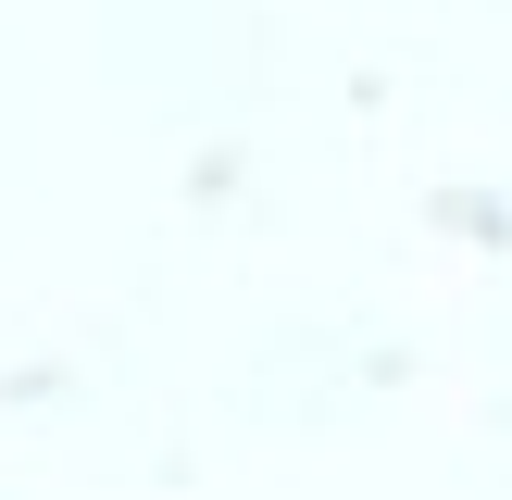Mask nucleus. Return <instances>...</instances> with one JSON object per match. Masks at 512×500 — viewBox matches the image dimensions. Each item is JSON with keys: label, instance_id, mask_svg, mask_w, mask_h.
Here are the masks:
<instances>
[]
</instances>
